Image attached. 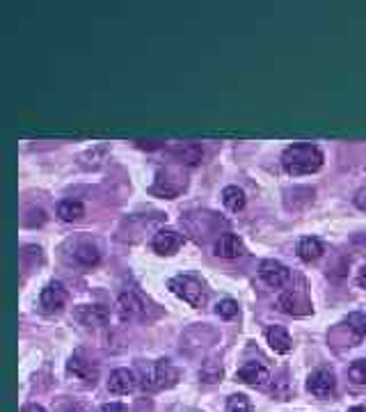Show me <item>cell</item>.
Segmentation results:
<instances>
[{
  "label": "cell",
  "mask_w": 366,
  "mask_h": 412,
  "mask_svg": "<svg viewBox=\"0 0 366 412\" xmlns=\"http://www.w3.org/2000/svg\"><path fill=\"white\" fill-rule=\"evenodd\" d=\"M183 245V236L172 232V229H163V232H158L154 236L152 241V247L156 254H161V257H170V254H174L179 250V247Z\"/></svg>",
  "instance_id": "9"
},
{
  "label": "cell",
  "mask_w": 366,
  "mask_h": 412,
  "mask_svg": "<svg viewBox=\"0 0 366 412\" xmlns=\"http://www.w3.org/2000/svg\"><path fill=\"white\" fill-rule=\"evenodd\" d=\"M117 307L122 311V316H126V318H142L145 311H147L142 295H138V293H133V291H126V293L119 295V298H117Z\"/></svg>",
  "instance_id": "11"
},
{
  "label": "cell",
  "mask_w": 366,
  "mask_h": 412,
  "mask_svg": "<svg viewBox=\"0 0 366 412\" xmlns=\"http://www.w3.org/2000/svg\"><path fill=\"white\" fill-rule=\"evenodd\" d=\"M281 165L293 177L314 175V172H319L323 168V152L316 145L295 142L286 147L284 154H281Z\"/></svg>",
  "instance_id": "1"
},
{
  "label": "cell",
  "mask_w": 366,
  "mask_h": 412,
  "mask_svg": "<svg viewBox=\"0 0 366 412\" xmlns=\"http://www.w3.org/2000/svg\"><path fill=\"white\" fill-rule=\"evenodd\" d=\"M265 339H268L270 348L274 353H281V355L293 348V339H291V334L286 332V328H281V325H270L265 330Z\"/></svg>",
  "instance_id": "13"
},
{
  "label": "cell",
  "mask_w": 366,
  "mask_h": 412,
  "mask_svg": "<svg viewBox=\"0 0 366 412\" xmlns=\"http://www.w3.org/2000/svg\"><path fill=\"white\" fill-rule=\"evenodd\" d=\"M39 304H41V309H44L46 314H55V311H60L66 304V288L60 282L46 284L44 288H41Z\"/></svg>",
  "instance_id": "6"
},
{
  "label": "cell",
  "mask_w": 366,
  "mask_h": 412,
  "mask_svg": "<svg viewBox=\"0 0 366 412\" xmlns=\"http://www.w3.org/2000/svg\"><path fill=\"white\" fill-rule=\"evenodd\" d=\"M348 378L357 385H366V360H357L348 369Z\"/></svg>",
  "instance_id": "24"
},
{
  "label": "cell",
  "mask_w": 366,
  "mask_h": 412,
  "mask_svg": "<svg viewBox=\"0 0 366 412\" xmlns=\"http://www.w3.org/2000/svg\"><path fill=\"white\" fill-rule=\"evenodd\" d=\"M174 156L186 165H197L199 161H202V147L199 145H181V147L174 149Z\"/></svg>",
  "instance_id": "20"
},
{
  "label": "cell",
  "mask_w": 366,
  "mask_h": 412,
  "mask_svg": "<svg viewBox=\"0 0 366 412\" xmlns=\"http://www.w3.org/2000/svg\"><path fill=\"white\" fill-rule=\"evenodd\" d=\"M215 314H218L220 318L229 321V318H236L238 314V302L234 298H224L218 302V307H215Z\"/></svg>",
  "instance_id": "23"
},
{
  "label": "cell",
  "mask_w": 366,
  "mask_h": 412,
  "mask_svg": "<svg viewBox=\"0 0 366 412\" xmlns=\"http://www.w3.org/2000/svg\"><path fill=\"white\" fill-rule=\"evenodd\" d=\"M213 252H215V257H220V259H238L245 254V245L236 234L227 232L215 241Z\"/></svg>",
  "instance_id": "8"
},
{
  "label": "cell",
  "mask_w": 366,
  "mask_h": 412,
  "mask_svg": "<svg viewBox=\"0 0 366 412\" xmlns=\"http://www.w3.org/2000/svg\"><path fill=\"white\" fill-rule=\"evenodd\" d=\"M136 376H133V371L129 369H115L110 374V381H108V390L112 394H131L136 390Z\"/></svg>",
  "instance_id": "12"
},
{
  "label": "cell",
  "mask_w": 366,
  "mask_h": 412,
  "mask_svg": "<svg viewBox=\"0 0 366 412\" xmlns=\"http://www.w3.org/2000/svg\"><path fill=\"white\" fill-rule=\"evenodd\" d=\"M335 387H337V381L330 369H316L314 374L307 378V390L319 399H330L332 394H335Z\"/></svg>",
  "instance_id": "5"
},
{
  "label": "cell",
  "mask_w": 366,
  "mask_h": 412,
  "mask_svg": "<svg viewBox=\"0 0 366 412\" xmlns=\"http://www.w3.org/2000/svg\"><path fill=\"white\" fill-rule=\"evenodd\" d=\"M73 318L82 325L96 328V325H105L108 323V309L101 304H80L73 311Z\"/></svg>",
  "instance_id": "10"
},
{
  "label": "cell",
  "mask_w": 366,
  "mask_h": 412,
  "mask_svg": "<svg viewBox=\"0 0 366 412\" xmlns=\"http://www.w3.org/2000/svg\"><path fill=\"white\" fill-rule=\"evenodd\" d=\"M66 369H69V374H73L76 378H82V381H87V378H94V374H96V371L92 369V362L85 360V355H82V353H76V355L69 360Z\"/></svg>",
  "instance_id": "17"
},
{
  "label": "cell",
  "mask_w": 366,
  "mask_h": 412,
  "mask_svg": "<svg viewBox=\"0 0 366 412\" xmlns=\"http://www.w3.org/2000/svg\"><path fill=\"white\" fill-rule=\"evenodd\" d=\"M348 412H366V406H357V408H351Z\"/></svg>",
  "instance_id": "30"
},
{
  "label": "cell",
  "mask_w": 366,
  "mask_h": 412,
  "mask_svg": "<svg viewBox=\"0 0 366 412\" xmlns=\"http://www.w3.org/2000/svg\"><path fill=\"white\" fill-rule=\"evenodd\" d=\"M227 412H252V403L245 394H231L227 399Z\"/></svg>",
  "instance_id": "22"
},
{
  "label": "cell",
  "mask_w": 366,
  "mask_h": 412,
  "mask_svg": "<svg viewBox=\"0 0 366 412\" xmlns=\"http://www.w3.org/2000/svg\"><path fill=\"white\" fill-rule=\"evenodd\" d=\"M73 257L80 263V266H96L98 261H101V252H98L96 245L92 243H80L76 247V252H73Z\"/></svg>",
  "instance_id": "19"
},
{
  "label": "cell",
  "mask_w": 366,
  "mask_h": 412,
  "mask_svg": "<svg viewBox=\"0 0 366 412\" xmlns=\"http://www.w3.org/2000/svg\"><path fill=\"white\" fill-rule=\"evenodd\" d=\"M236 378L240 383L252 385V387H268L270 371L265 369L261 362H247V365H243L236 371Z\"/></svg>",
  "instance_id": "7"
},
{
  "label": "cell",
  "mask_w": 366,
  "mask_h": 412,
  "mask_svg": "<svg viewBox=\"0 0 366 412\" xmlns=\"http://www.w3.org/2000/svg\"><path fill=\"white\" fill-rule=\"evenodd\" d=\"M82 213H85V206L78 200H62L57 204V218L64 220V222H73L82 218Z\"/></svg>",
  "instance_id": "16"
},
{
  "label": "cell",
  "mask_w": 366,
  "mask_h": 412,
  "mask_svg": "<svg viewBox=\"0 0 366 412\" xmlns=\"http://www.w3.org/2000/svg\"><path fill=\"white\" fill-rule=\"evenodd\" d=\"M295 252H298V257H300L302 261H316L323 254V243L319 241V238H314V236H305L298 241V247H295Z\"/></svg>",
  "instance_id": "14"
},
{
  "label": "cell",
  "mask_w": 366,
  "mask_h": 412,
  "mask_svg": "<svg viewBox=\"0 0 366 412\" xmlns=\"http://www.w3.org/2000/svg\"><path fill=\"white\" fill-rule=\"evenodd\" d=\"M179 371L170 365V360H156L149 371L142 376V387L149 392H158V390H168V387L177 385Z\"/></svg>",
  "instance_id": "3"
},
{
  "label": "cell",
  "mask_w": 366,
  "mask_h": 412,
  "mask_svg": "<svg viewBox=\"0 0 366 412\" xmlns=\"http://www.w3.org/2000/svg\"><path fill=\"white\" fill-rule=\"evenodd\" d=\"M21 412H46L41 406H37V403H28V406H23Z\"/></svg>",
  "instance_id": "29"
},
{
  "label": "cell",
  "mask_w": 366,
  "mask_h": 412,
  "mask_svg": "<svg viewBox=\"0 0 366 412\" xmlns=\"http://www.w3.org/2000/svg\"><path fill=\"white\" fill-rule=\"evenodd\" d=\"M355 206H357V209L366 211V186L357 191V195H355Z\"/></svg>",
  "instance_id": "26"
},
{
  "label": "cell",
  "mask_w": 366,
  "mask_h": 412,
  "mask_svg": "<svg viewBox=\"0 0 366 412\" xmlns=\"http://www.w3.org/2000/svg\"><path fill=\"white\" fill-rule=\"evenodd\" d=\"M279 309L288 311V314H293V316L307 314V309H302V304L298 302V293L295 291H286L284 295H281V298H279Z\"/></svg>",
  "instance_id": "21"
},
{
  "label": "cell",
  "mask_w": 366,
  "mask_h": 412,
  "mask_svg": "<svg viewBox=\"0 0 366 412\" xmlns=\"http://www.w3.org/2000/svg\"><path fill=\"white\" fill-rule=\"evenodd\" d=\"M259 277L261 282H265V286L284 288L288 284V268L274 259H265L259 263Z\"/></svg>",
  "instance_id": "4"
},
{
  "label": "cell",
  "mask_w": 366,
  "mask_h": 412,
  "mask_svg": "<svg viewBox=\"0 0 366 412\" xmlns=\"http://www.w3.org/2000/svg\"><path fill=\"white\" fill-rule=\"evenodd\" d=\"M57 412H87V408L82 406V403H76V401H66V403H62L60 408H57Z\"/></svg>",
  "instance_id": "25"
},
{
  "label": "cell",
  "mask_w": 366,
  "mask_h": 412,
  "mask_svg": "<svg viewBox=\"0 0 366 412\" xmlns=\"http://www.w3.org/2000/svg\"><path fill=\"white\" fill-rule=\"evenodd\" d=\"M98 412H126V408L122 403H105V406L98 408Z\"/></svg>",
  "instance_id": "27"
},
{
  "label": "cell",
  "mask_w": 366,
  "mask_h": 412,
  "mask_svg": "<svg viewBox=\"0 0 366 412\" xmlns=\"http://www.w3.org/2000/svg\"><path fill=\"white\" fill-rule=\"evenodd\" d=\"M168 286H170V291L174 293V295H179V298L183 300V302H188L190 307H204L206 304V286L199 282L197 277H193V275H177V277H172L170 282H168Z\"/></svg>",
  "instance_id": "2"
},
{
  "label": "cell",
  "mask_w": 366,
  "mask_h": 412,
  "mask_svg": "<svg viewBox=\"0 0 366 412\" xmlns=\"http://www.w3.org/2000/svg\"><path fill=\"white\" fill-rule=\"evenodd\" d=\"M222 204H224V209H229L231 213H238L245 209L247 197L238 186H227L222 191Z\"/></svg>",
  "instance_id": "15"
},
{
  "label": "cell",
  "mask_w": 366,
  "mask_h": 412,
  "mask_svg": "<svg viewBox=\"0 0 366 412\" xmlns=\"http://www.w3.org/2000/svg\"><path fill=\"white\" fill-rule=\"evenodd\" d=\"M357 286L366 288V266L360 268V273H357Z\"/></svg>",
  "instance_id": "28"
},
{
  "label": "cell",
  "mask_w": 366,
  "mask_h": 412,
  "mask_svg": "<svg viewBox=\"0 0 366 412\" xmlns=\"http://www.w3.org/2000/svg\"><path fill=\"white\" fill-rule=\"evenodd\" d=\"M344 325H346L348 332L353 334V339L360 341L366 337V314L364 311H351V314L346 316Z\"/></svg>",
  "instance_id": "18"
}]
</instances>
